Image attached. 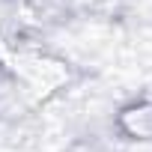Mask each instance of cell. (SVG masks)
<instances>
[{
  "label": "cell",
  "mask_w": 152,
  "mask_h": 152,
  "mask_svg": "<svg viewBox=\"0 0 152 152\" xmlns=\"http://www.w3.org/2000/svg\"><path fill=\"white\" fill-rule=\"evenodd\" d=\"M122 128L131 137H152V104H137L122 113Z\"/></svg>",
  "instance_id": "1"
}]
</instances>
